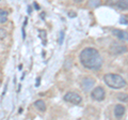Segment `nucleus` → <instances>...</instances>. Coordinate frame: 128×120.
Returning <instances> with one entry per match:
<instances>
[{
	"mask_svg": "<svg viewBox=\"0 0 128 120\" xmlns=\"http://www.w3.org/2000/svg\"><path fill=\"white\" fill-rule=\"evenodd\" d=\"M79 60L81 65L89 70L97 71L102 66V59L98 50L93 47H86L79 55Z\"/></svg>",
	"mask_w": 128,
	"mask_h": 120,
	"instance_id": "nucleus-1",
	"label": "nucleus"
},
{
	"mask_svg": "<svg viewBox=\"0 0 128 120\" xmlns=\"http://www.w3.org/2000/svg\"><path fill=\"white\" fill-rule=\"evenodd\" d=\"M104 82L112 89H121V88H124L126 86V81L118 74H106L104 76Z\"/></svg>",
	"mask_w": 128,
	"mask_h": 120,
	"instance_id": "nucleus-2",
	"label": "nucleus"
},
{
	"mask_svg": "<svg viewBox=\"0 0 128 120\" xmlns=\"http://www.w3.org/2000/svg\"><path fill=\"white\" fill-rule=\"evenodd\" d=\"M64 101L72 103L74 105H80L82 103V98L76 92H67L64 95Z\"/></svg>",
	"mask_w": 128,
	"mask_h": 120,
	"instance_id": "nucleus-3",
	"label": "nucleus"
},
{
	"mask_svg": "<svg viewBox=\"0 0 128 120\" xmlns=\"http://www.w3.org/2000/svg\"><path fill=\"white\" fill-rule=\"evenodd\" d=\"M109 50H110V54H112V55H122V54L127 53L128 48L125 45H123V44L112 43L109 47Z\"/></svg>",
	"mask_w": 128,
	"mask_h": 120,
	"instance_id": "nucleus-4",
	"label": "nucleus"
},
{
	"mask_svg": "<svg viewBox=\"0 0 128 120\" xmlns=\"http://www.w3.org/2000/svg\"><path fill=\"white\" fill-rule=\"evenodd\" d=\"M91 97L92 99L96 100V101H102L106 97V91L102 87H96L93 89V91L91 92Z\"/></svg>",
	"mask_w": 128,
	"mask_h": 120,
	"instance_id": "nucleus-5",
	"label": "nucleus"
},
{
	"mask_svg": "<svg viewBox=\"0 0 128 120\" xmlns=\"http://www.w3.org/2000/svg\"><path fill=\"white\" fill-rule=\"evenodd\" d=\"M95 85V79L92 77H84L81 81V88L84 91H90L92 87Z\"/></svg>",
	"mask_w": 128,
	"mask_h": 120,
	"instance_id": "nucleus-6",
	"label": "nucleus"
},
{
	"mask_svg": "<svg viewBox=\"0 0 128 120\" xmlns=\"http://www.w3.org/2000/svg\"><path fill=\"white\" fill-rule=\"evenodd\" d=\"M112 33H113V35H115L118 39L121 40V41H127L128 42V32L127 31H124L121 29H114V30H112Z\"/></svg>",
	"mask_w": 128,
	"mask_h": 120,
	"instance_id": "nucleus-7",
	"label": "nucleus"
},
{
	"mask_svg": "<svg viewBox=\"0 0 128 120\" xmlns=\"http://www.w3.org/2000/svg\"><path fill=\"white\" fill-rule=\"evenodd\" d=\"M109 1H112V0H109ZM110 5L115 6L122 10H128V0H113V2H111Z\"/></svg>",
	"mask_w": 128,
	"mask_h": 120,
	"instance_id": "nucleus-8",
	"label": "nucleus"
},
{
	"mask_svg": "<svg viewBox=\"0 0 128 120\" xmlns=\"http://www.w3.org/2000/svg\"><path fill=\"white\" fill-rule=\"evenodd\" d=\"M124 114H125V107H124L122 104H118L114 107V116L116 118H122Z\"/></svg>",
	"mask_w": 128,
	"mask_h": 120,
	"instance_id": "nucleus-9",
	"label": "nucleus"
},
{
	"mask_svg": "<svg viewBox=\"0 0 128 120\" xmlns=\"http://www.w3.org/2000/svg\"><path fill=\"white\" fill-rule=\"evenodd\" d=\"M34 106L36 107L38 110H41L42 113H44V111L46 110V104H45V102H44L43 100H38V101H35L34 102Z\"/></svg>",
	"mask_w": 128,
	"mask_h": 120,
	"instance_id": "nucleus-10",
	"label": "nucleus"
},
{
	"mask_svg": "<svg viewBox=\"0 0 128 120\" xmlns=\"http://www.w3.org/2000/svg\"><path fill=\"white\" fill-rule=\"evenodd\" d=\"M100 5H102V0H89L88 1V7L92 8V9L98 8Z\"/></svg>",
	"mask_w": 128,
	"mask_h": 120,
	"instance_id": "nucleus-11",
	"label": "nucleus"
},
{
	"mask_svg": "<svg viewBox=\"0 0 128 120\" xmlns=\"http://www.w3.org/2000/svg\"><path fill=\"white\" fill-rule=\"evenodd\" d=\"M8 12L3 9H0V24H4L8 21Z\"/></svg>",
	"mask_w": 128,
	"mask_h": 120,
	"instance_id": "nucleus-12",
	"label": "nucleus"
},
{
	"mask_svg": "<svg viewBox=\"0 0 128 120\" xmlns=\"http://www.w3.org/2000/svg\"><path fill=\"white\" fill-rule=\"evenodd\" d=\"M118 99L121 102H128V94L127 93H118Z\"/></svg>",
	"mask_w": 128,
	"mask_h": 120,
	"instance_id": "nucleus-13",
	"label": "nucleus"
},
{
	"mask_svg": "<svg viewBox=\"0 0 128 120\" xmlns=\"http://www.w3.org/2000/svg\"><path fill=\"white\" fill-rule=\"evenodd\" d=\"M38 32H40V38H41L43 40V44H46V31L45 30H38Z\"/></svg>",
	"mask_w": 128,
	"mask_h": 120,
	"instance_id": "nucleus-14",
	"label": "nucleus"
},
{
	"mask_svg": "<svg viewBox=\"0 0 128 120\" xmlns=\"http://www.w3.org/2000/svg\"><path fill=\"white\" fill-rule=\"evenodd\" d=\"M6 37V31L2 29V28H0V40H3Z\"/></svg>",
	"mask_w": 128,
	"mask_h": 120,
	"instance_id": "nucleus-15",
	"label": "nucleus"
},
{
	"mask_svg": "<svg viewBox=\"0 0 128 120\" xmlns=\"http://www.w3.org/2000/svg\"><path fill=\"white\" fill-rule=\"evenodd\" d=\"M63 39H64V32L61 31L60 32V39H59V44H62L63 43Z\"/></svg>",
	"mask_w": 128,
	"mask_h": 120,
	"instance_id": "nucleus-16",
	"label": "nucleus"
},
{
	"mask_svg": "<svg viewBox=\"0 0 128 120\" xmlns=\"http://www.w3.org/2000/svg\"><path fill=\"white\" fill-rule=\"evenodd\" d=\"M121 23H125V24H127L128 23V21H127V18L126 17H124V16H122V18H121V21H120Z\"/></svg>",
	"mask_w": 128,
	"mask_h": 120,
	"instance_id": "nucleus-17",
	"label": "nucleus"
},
{
	"mask_svg": "<svg viewBox=\"0 0 128 120\" xmlns=\"http://www.w3.org/2000/svg\"><path fill=\"white\" fill-rule=\"evenodd\" d=\"M68 15H70V17H76V15H77V14H76L75 12H70Z\"/></svg>",
	"mask_w": 128,
	"mask_h": 120,
	"instance_id": "nucleus-18",
	"label": "nucleus"
},
{
	"mask_svg": "<svg viewBox=\"0 0 128 120\" xmlns=\"http://www.w3.org/2000/svg\"><path fill=\"white\" fill-rule=\"evenodd\" d=\"M33 5H34V7H35V9H36V10H40V6L38 5V3H36V2H34V3H33Z\"/></svg>",
	"mask_w": 128,
	"mask_h": 120,
	"instance_id": "nucleus-19",
	"label": "nucleus"
},
{
	"mask_svg": "<svg viewBox=\"0 0 128 120\" xmlns=\"http://www.w3.org/2000/svg\"><path fill=\"white\" fill-rule=\"evenodd\" d=\"M73 1H74L75 3H81V2L83 1V0H73Z\"/></svg>",
	"mask_w": 128,
	"mask_h": 120,
	"instance_id": "nucleus-20",
	"label": "nucleus"
}]
</instances>
